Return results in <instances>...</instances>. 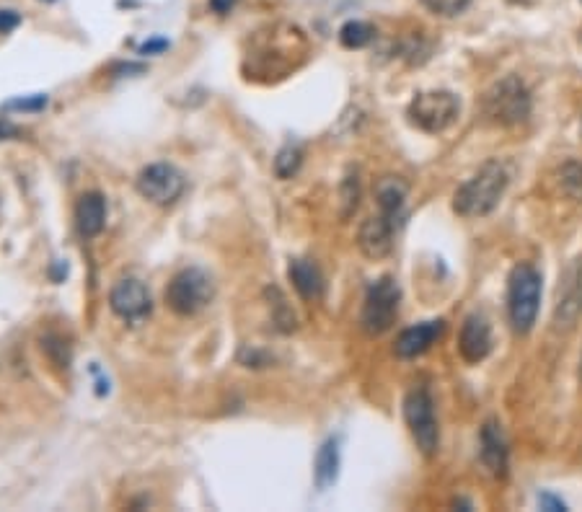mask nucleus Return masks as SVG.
Instances as JSON below:
<instances>
[{
  "mask_svg": "<svg viewBox=\"0 0 582 512\" xmlns=\"http://www.w3.org/2000/svg\"><path fill=\"white\" fill-rule=\"evenodd\" d=\"M109 306L127 324H140V321L151 316L153 300L143 282L135 280V277H127V280H119L112 288V293H109Z\"/></svg>",
  "mask_w": 582,
  "mask_h": 512,
  "instance_id": "9b49d317",
  "label": "nucleus"
},
{
  "mask_svg": "<svg viewBox=\"0 0 582 512\" xmlns=\"http://www.w3.org/2000/svg\"><path fill=\"white\" fill-rule=\"evenodd\" d=\"M184 187H187V182H184L182 171L174 169L171 163H153L140 171L135 179V189L140 197L158 207L174 205L184 194Z\"/></svg>",
  "mask_w": 582,
  "mask_h": 512,
  "instance_id": "1a4fd4ad",
  "label": "nucleus"
},
{
  "mask_svg": "<svg viewBox=\"0 0 582 512\" xmlns=\"http://www.w3.org/2000/svg\"><path fill=\"white\" fill-rule=\"evenodd\" d=\"M582 319V254L575 256L564 275L559 277L557 300H554V326L575 329Z\"/></svg>",
  "mask_w": 582,
  "mask_h": 512,
  "instance_id": "9d476101",
  "label": "nucleus"
},
{
  "mask_svg": "<svg viewBox=\"0 0 582 512\" xmlns=\"http://www.w3.org/2000/svg\"><path fill=\"white\" fill-rule=\"evenodd\" d=\"M233 6H236V0H210V8L215 13H220V16H226Z\"/></svg>",
  "mask_w": 582,
  "mask_h": 512,
  "instance_id": "c85d7f7f",
  "label": "nucleus"
},
{
  "mask_svg": "<svg viewBox=\"0 0 582 512\" xmlns=\"http://www.w3.org/2000/svg\"><path fill=\"white\" fill-rule=\"evenodd\" d=\"M492 326H489L484 313H471L466 316L464 326H461V337H458V352L469 365L482 363L492 355Z\"/></svg>",
  "mask_w": 582,
  "mask_h": 512,
  "instance_id": "f8f14e48",
  "label": "nucleus"
},
{
  "mask_svg": "<svg viewBox=\"0 0 582 512\" xmlns=\"http://www.w3.org/2000/svg\"><path fill=\"white\" fill-rule=\"evenodd\" d=\"M580 381H582V360H580Z\"/></svg>",
  "mask_w": 582,
  "mask_h": 512,
  "instance_id": "2f4dec72",
  "label": "nucleus"
},
{
  "mask_svg": "<svg viewBox=\"0 0 582 512\" xmlns=\"http://www.w3.org/2000/svg\"><path fill=\"white\" fill-rule=\"evenodd\" d=\"M76 225L83 238H96L107 225V200L99 192H86L76 205Z\"/></svg>",
  "mask_w": 582,
  "mask_h": 512,
  "instance_id": "dca6fc26",
  "label": "nucleus"
},
{
  "mask_svg": "<svg viewBox=\"0 0 582 512\" xmlns=\"http://www.w3.org/2000/svg\"><path fill=\"white\" fill-rule=\"evenodd\" d=\"M21 13L11 11V8H0V34H11L13 29H19Z\"/></svg>",
  "mask_w": 582,
  "mask_h": 512,
  "instance_id": "a878e982",
  "label": "nucleus"
},
{
  "mask_svg": "<svg viewBox=\"0 0 582 512\" xmlns=\"http://www.w3.org/2000/svg\"><path fill=\"white\" fill-rule=\"evenodd\" d=\"M420 3L427 11L435 13V16H443V19L461 16L471 6V0H420Z\"/></svg>",
  "mask_w": 582,
  "mask_h": 512,
  "instance_id": "5701e85b",
  "label": "nucleus"
},
{
  "mask_svg": "<svg viewBox=\"0 0 582 512\" xmlns=\"http://www.w3.org/2000/svg\"><path fill=\"white\" fill-rule=\"evenodd\" d=\"M169 50V42L166 39H153V42H145L140 47V55H153V52H163Z\"/></svg>",
  "mask_w": 582,
  "mask_h": 512,
  "instance_id": "cd10ccee",
  "label": "nucleus"
},
{
  "mask_svg": "<svg viewBox=\"0 0 582 512\" xmlns=\"http://www.w3.org/2000/svg\"><path fill=\"white\" fill-rule=\"evenodd\" d=\"M47 107V96L44 94H34V96H24V99H13L8 101L6 112H42Z\"/></svg>",
  "mask_w": 582,
  "mask_h": 512,
  "instance_id": "393cba45",
  "label": "nucleus"
},
{
  "mask_svg": "<svg viewBox=\"0 0 582 512\" xmlns=\"http://www.w3.org/2000/svg\"><path fill=\"white\" fill-rule=\"evenodd\" d=\"M404 419H407V427L417 448L425 456H435L440 445V430L438 417H435V404H432L427 388H412L409 391L407 399H404Z\"/></svg>",
  "mask_w": 582,
  "mask_h": 512,
  "instance_id": "6e6552de",
  "label": "nucleus"
},
{
  "mask_svg": "<svg viewBox=\"0 0 582 512\" xmlns=\"http://www.w3.org/2000/svg\"><path fill=\"white\" fill-rule=\"evenodd\" d=\"M580 3H582V0H580Z\"/></svg>",
  "mask_w": 582,
  "mask_h": 512,
  "instance_id": "72a5a7b5",
  "label": "nucleus"
},
{
  "mask_svg": "<svg viewBox=\"0 0 582 512\" xmlns=\"http://www.w3.org/2000/svg\"><path fill=\"white\" fill-rule=\"evenodd\" d=\"M458 114H461V99L451 91H425L414 96L407 107L409 122L427 135L448 130Z\"/></svg>",
  "mask_w": 582,
  "mask_h": 512,
  "instance_id": "0eeeda50",
  "label": "nucleus"
},
{
  "mask_svg": "<svg viewBox=\"0 0 582 512\" xmlns=\"http://www.w3.org/2000/svg\"><path fill=\"white\" fill-rule=\"evenodd\" d=\"M443 331H445V321H440V319L409 326V329L401 331L399 339H396V347H394L396 357H401V360H414V357L425 355L432 344L443 337Z\"/></svg>",
  "mask_w": 582,
  "mask_h": 512,
  "instance_id": "2eb2a0df",
  "label": "nucleus"
},
{
  "mask_svg": "<svg viewBox=\"0 0 582 512\" xmlns=\"http://www.w3.org/2000/svg\"><path fill=\"white\" fill-rule=\"evenodd\" d=\"M306 55L308 39L298 26H270L267 32H259V37L254 39V47L246 55V63H249L246 73L259 81H275V78H285L290 70L301 68Z\"/></svg>",
  "mask_w": 582,
  "mask_h": 512,
  "instance_id": "f257e3e1",
  "label": "nucleus"
},
{
  "mask_svg": "<svg viewBox=\"0 0 582 512\" xmlns=\"http://www.w3.org/2000/svg\"><path fill=\"white\" fill-rule=\"evenodd\" d=\"M301 163H303V150L298 148V145H285L275 158V174L280 176V179H290V176L298 174Z\"/></svg>",
  "mask_w": 582,
  "mask_h": 512,
  "instance_id": "4be33fe9",
  "label": "nucleus"
},
{
  "mask_svg": "<svg viewBox=\"0 0 582 512\" xmlns=\"http://www.w3.org/2000/svg\"><path fill=\"white\" fill-rule=\"evenodd\" d=\"M518 3H531V0H518Z\"/></svg>",
  "mask_w": 582,
  "mask_h": 512,
  "instance_id": "473e14b6",
  "label": "nucleus"
},
{
  "mask_svg": "<svg viewBox=\"0 0 582 512\" xmlns=\"http://www.w3.org/2000/svg\"><path fill=\"white\" fill-rule=\"evenodd\" d=\"M399 220L388 218V215H376V218H368L360 225V233H357V246L368 259H386L391 251H394V236Z\"/></svg>",
  "mask_w": 582,
  "mask_h": 512,
  "instance_id": "ddd939ff",
  "label": "nucleus"
},
{
  "mask_svg": "<svg viewBox=\"0 0 582 512\" xmlns=\"http://www.w3.org/2000/svg\"><path fill=\"white\" fill-rule=\"evenodd\" d=\"M339 438H329L324 440V445L316 453V469H313V481H316V489L319 492H326L337 484L339 476Z\"/></svg>",
  "mask_w": 582,
  "mask_h": 512,
  "instance_id": "a211bd4d",
  "label": "nucleus"
},
{
  "mask_svg": "<svg viewBox=\"0 0 582 512\" xmlns=\"http://www.w3.org/2000/svg\"><path fill=\"white\" fill-rule=\"evenodd\" d=\"M401 290L394 277H381L368 288L360 313V326L368 337H381L399 319Z\"/></svg>",
  "mask_w": 582,
  "mask_h": 512,
  "instance_id": "423d86ee",
  "label": "nucleus"
},
{
  "mask_svg": "<svg viewBox=\"0 0 582 512\" xmlns=\"http://www.w3.org/2000/svg\"><path fill=\"white\" fill-rule=\"evenodd\" d=\"M407 184L401 179H394V176H386L381 179L376 187V200L381 213L388 215V218L399 220L401 213H404V202H407Z\"/></svg>",
  "mask_w": 582,
  "mask_h": 512,
  "instance_id": "6ab92c4d",
  "label": "nucleus"
},
{
  "mask_svg": "<svg viewBox=\"0 0 582 512\" xmlns=\"http://www.w3.org/2000/svg\"><path fill=\"white\" fill-rule=\"evenodd\" d=\"M541 272L533 264H515L507 280V319L515 334L526 337L536 326L541 306Z\"/></svg>",
  "mask_w": 582,
  "mask_h": 512,
  "instance_id": "7ed1b4c3",
  "label": "nucleus"
},
{
  "mask_svg": "<svg viewBox=\"0 0 582 512\" xmlns=\"http://www.w3.org/2000/svg\"><path fill=\"white\" fill-rule=\"evenodd\" d=\"M215 295L213 277L207 275L205 269L187 267L166 288V306L176 313V316H197L210 306V300Z\"/></svg>",
  "mask_w": 582,
  "mask_h": 512,
  "instance_id": "39448f33",
  "label": "nucleus"
},
{
  "mask_svg": "<svg viewBox=\"0 0 582 512\" xmlns=\"http://www.w3.org/2000/svg\"><path fill=\"white\" fill-rule=\"evenodd\" d=\"M531 91L518 75H505L482 99L484 117L497 127H515L531 117Z\"/></svg>",
  "mask_w": 582,
  "mask_h": 512,
  "instance_id": "20e7f679",
  "label": "nucleus"
},
{
  "mask_svg": "<svg viewBox=\"0 0 582 512\" xmlns=\"http://www.w3.org/2000/svg\"><path fill=\"white\" fill-rule=\"evenodd\" d=\"M559 187L570 200L582 202V163L567 161L559 169Z\"/></svg>",
  "mask_w": 582,
  "mask_h": 512,
  "instance_id": "412c9836",
  "label": "nucleus"
},
{
  "mask_svg": "<svg viewBox=\"0 0 582 512\" xmlns=\"http://www.w3.org/2000/svg\"><path fill=\"white\" fill-rule=\"evenodd\" d=\"M479 458H482V466L495 476V479H505L507 469H510V450H507L505 435H502V427L497 419H487L482 427V435H479Z\"/></svg>",
  "mask_w": 582,
  "mask_h": 512,
  "instance_id": "4468645a",
  "label": "nucleus"
},
{
  "mask_svg": "<svg viewBox=\"0 0 582 512\" xmlns=\"http://www.w3.org/2000/svg\"><path fill=\"white\" fill-rule=\"evenodd\" d=\"M376 39V29L368 24V21H347L342 29H339V42L347 50H363L370 42Z\"/></svg>",
  "mask_w": 582,
  "mask_h": 512,
  "instance_id": "aec40b11",
  "label": "nucleus"
},
{
  "mask_svg": "<svg viewBox=\"0 0 582 512\" xmlns=\"http://www.w3.org/2000/svg\"><path fill=\"white\" fill-rule=\"evenodd\" d=\"M507 184H510V171L505 163L500 158H489L487 163H482V169L456 189L453 210L461 218H487L505 197Z\"/></svg>",
  "mask_w": 582,
  "mask_h": 512,
  "instance_id": "f03ea898",
  "label": "nucleus"
},
{
  "mask_svg": "<svg viewBox=\"0 0 582 512\" xmlns=\"http://www.w3.org/2000/svg\"><path fill=\"white\" fill-rule=\"evenodd\" d=\"M39 3H55V0H39Z\"/></svg>",
  "mask_w": 582,
  "mask_h": 512,
  "instance_id": "7c9ffc66",
  "label": "nucleus"
},
{
  "mask_svg": "<svg viewBox=\"0 0 582 512\" xmlns=\"http://www.w3.org/2000/svg\"><path fill=\"white\" fill-rule=\"evenodd\" d=\"M290 282L303 300H319L324 295V275L308 259H293L288 267Z\"/></svg>",
  "mask_w": 582,
  "mask_h": 512,
  "instance_id": "f3484780",
  "label": "nucleus"
},
{
  "mask_svg": "<svg viewBox=\"0 0 582 512\" xmlns=\"http://www.w3.org/2000/svg\"><path fill=\"white\" fill-rule=\"evenodd\" d=\"M13 135H19V130H16V127H11V125H0V140L13 138Z\"/></svg>",
  "mask_w": 582,
  "mask_h": 512,
  "instance_id": "c756f323",
  "label": "nucleus"
},
{
  "mask_svg": "<svg viewBox=\"0 0 582 512\" xmlns=\"http://www.w3.org/2000/svg\"><path fill=\"white\" fill-rule=\"evenodd\" d=\"M342 202H345V210H342V218H350L352 213L360 205V184H357V176H347L342 182Z\"/></svg>",
  "mask_w": 582,
  "mask_h": 512,
  "instance_id": "b1692460",
  "label": "nucleus"
},
{
  "mask_svg": "<svg viewBox=\"0 0 582 512\" xmlns=\"http://www.w3.org/2000/svg\"><path fill=\"white\" fill-rule=\"evenodd\" d=\"M539 505L544 507V510H567V505H564L562 500H557V497L549 492L539 494Z\"/></svg>",
  "mask_w": 582,
  "mask_h": 512,
  "instance_id": "bb28decb",
  "label": "nucleus"
}]
</instances>
